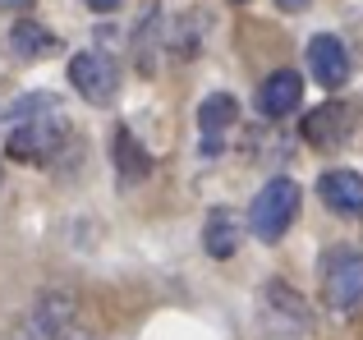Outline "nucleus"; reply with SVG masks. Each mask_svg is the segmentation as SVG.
Returning <instances> with one entry per match:
<instances>
[{"label": "nucleus", "mask_w": 363, "mask_h": 340, "mask_svg": "<svg viewBox=\"0 0 363 340\" xmlns=\"http://www.w3.org/2000/svg\"><path fill=\"white\" fill-rule=\"evenodd\" d=\"M294 216H299V184L285 179V175L267 179L262 193H257L253 207H248V225H253V234L262 244L285 239V230L294 225Z\"/></svg>", "instance_id": "obj_1"}, {"label": "nucleus", "mask_w": 363, "mask_h": 340, "mask_svg": "<svg viewBox=\"0 0 363 340\" xmlns=\"http://www.w3.org/2000/svg\"><path fill=\"white\" fill-rule=\"evenodd\" d=\"M65 143H69V129L60 115H23V125L5 138V152L14 162H55Z\"/></svg>", "instance_id": "obj_2"}, {"label": "nucleus", "mask_w": 363, "mask_h": 340, "mask_svg": "<svg viewBox=\"0 0 363 340\" xmlns=\"http://www.w3.org/2000/svg\"><path fill=\"white\" fill-rule=\"evenodd\" d=\"M69 83H74V92H79L83 101L111 106L116 92H120V69H116V60L101 55V51H79L69 60Z\"/></svg>", "instance_id": "obj_3"}, {"label": "nucleus", "mask_w": 363, "mask_h": 340, "mask_svg": "<svg viewBox=\"0 0 363 340\" xmlns=\"http://www.w3.org/2000/svg\"><path fill=\"white\" fill-rule=\"evenodd\" d=\"M322 295L336 313L363 304V253H350V249L331 253L327 267H322Z\"/></svg>", "instance_id": "obj_4"}, {"label": "nucleus", "mask_w": 363, "mask_h": 340, "mask_svg": "<svg viewBox=\"0 0 363 340\" xmlns=\"http://www.w3.org/2000/svg\"><path fill=\"white\" fill-rule=\"evenodd\" d=\"M308 69H313V79H318L322 88H345L354 64H350V51H345V42H340V37L318 33L308 42Z\"/></svg>", "instance_id": "obj_5"}, {"label": "nucleus", "mask_w": 363, "mask_h": 340, "mask_svg": "<svg viewBox=\"0 0 363 340\" xmlns=\"http://www.w3.org/2000/svg\"><path fill=\"white\" fill-rule=\"evenodd\" d=\"M318 193L322 203L331 207L336 216H363V175L359 170H322L318 179Z\"/></svg>", "instance_id": "obj_6"}, {"label": "nucleus", "mask_w": 363, "mask_h": 340, "mask_svg": "<svg viewBox=\"0 0 363 340\" xmlns=\"http://www.w3.org/2000/svg\"><path fill=\"white\" fill-rule=\"evenodd\" d=\"M350 134H354V115H350V106H331V101H327V106H318L308 120H303V138H308L313 147H327V152L340 147Z\"/></svg>", "instance_id": "obj_7"}, {"label": "nucleus", "mask_w": 363, "mask_h": 340, "mask_svg": "<svg viewBox=\"0 0 363 340\" xmlns=\"http://www.w3.org/2000/svg\"><path fill=\"white\" fill-rule=\"evenodd\" d=\"M299 97H303V79L294 69H276L272 79L257 88V110L281 120V115H290V110H299Z\"/></svg>", "instance_id": "obj_8"}, {"label": "nucleus", "mask_w": 363, "mask_h": 340, "mask_svg": "<svg viewBox=\"0 0 363 340\" xmlns=\"http://www.w3.org/2000/svg\"><path fill=\"white\" fill-rule=\"evenodd\" d=\"M244 230H240V216L230 212V207H212L207 212V225H203V244L212 258H235V249H240Z\"/></svg>", "instance_id": "obj_9"}, {"label": "nucleus", "mask_w": 363, "mask_h": 340, "mask_svg": "<svg viewBox=\"0 0 363 340\" xmlns=\"http://www.w3.org/2000/svg\"><path fill=\"white\" fill-rule=\"evenodd\" d=\"M235 115H240V101H235L230 92H212V97L198 106V129H203L207 147H216V138L235 125Z\"/></svg>", "instance_id": "obj_10"}, {"label": "nucleus", "mask_w": 363, "mask_h": 340, "mask_svg": "<svg viewBox=\"0 0 363 340\" xmlns=\"http://www.w3.org/2000/svg\"><path fill=\"white\" fill-rule=\"evenodd\" d=\"M111 162H116V170H120L124 179H143V175L152 170V157L143 152V143H138V138H133L124 125L111 134Z\"/></svg>", "instance_id": "obj_11"}, {"label": "nucleus", "mask_w": 363, "mask_h": 340, "mask_svg": "<svg viewBox=\"0 0 363 340\" xmlns=\"http://www.w3.org/2000/svg\"><path fill=\"white\" fill-rule=\"evenodd\" d=\"M9 42H14V55H23V60H42V55H55V51H60L55 33H51V28H42V23H33V18L14 23Z\"/></svg>", "instance_id": "obj_12"}, {"label": "nucleus", "mask_w": 363, "mask_h": 340, "mask_svg": "<svg viewBox=\"0 0 363 340\" xmlns=\"http://www.w3.org/2000/svg\"><path fill=\"white\" fill-rule=\"evenodd\" d=\"M55 340H101V336H97V332H88V327H79V322H69Z\"/></svg>", "instance_id": "obj_13"}, {"label": "nucleus", "mask_w": 363, "mask_h": 340, "mask_svg": "<svg viewBox=\"0 0 363 340\" xmlns=\"http://www.w3.org/2000/svg\"><path fill=\"white\" fill-rule=\"evenodd\" d=\"M276 5H281V9H285V14H303V9H308V5H313V0H276Z\"/></svg>", "instance_id": "obj_14"}, {"label": "nucleus", "mask_w": 363, "mask_h": 340, "mask_svg": "<svg viewBox=\"0 0 363 340\" xmlns=\"http://www.w3.org/2000/svg\"><path fill=\"white\" fill-rule=\"evenodd\" d=\"M116 5H120V0H88V9H97V14H111Z\"/></svg>", "instance_id": "obj_15"}, {"label": "nucleus", "mask_w": 363, "mask_h": 340, "mask_svg": "<svg viewBox=\"0 0 363 340\" xmlns=\"http://www.w3.org/2000/svg\"><path fill=\"white\" fill-rule=\"evenodd\" d=\"M0 5H9V9H23V5H33V0H0Z\"/></svg>", "instance_id": "obj_16"}, {"label": "nucleus", "mask_w": 363, "mask_h": 340, "mask_svg": "<svg viewBox=\"0 0 363 340\" xmlns=\"http://www.w3.org/2000/svg\"><path fill=\"white\" fill-rule=\"evenodd\" d=\"M0 184H5V166H0Z\"/></svg>", "instance_id": "obj_17"}, {"label": "nucleus", "mask_w": 363, "mask_h": 340, "mask_svg": "<svg viewBox=\"0 0 363 340\" xmlns=\"http://www.w3.org/2000/svg\"><path fill=\"white\" fill-rule=\"evenodd\" d=\"M235 5H244V0H235Z\"/></svg>", "instance_id": "obj_18"}]
</instances>
